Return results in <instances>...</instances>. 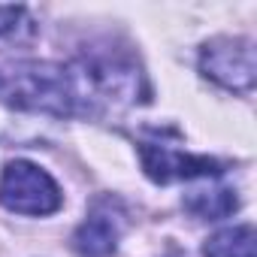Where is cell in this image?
<instances>
[{"label": "cell", "mask_w": 257, "mask_h": 257, "mask_svg": "<svg viewBox=\"0 0 257 257\" xmlns=\"http://www.w3.org/2000/svg\"><path fill=\"white\" fill-rule=\"evenodd\" d=\"M236 206H239V200L227 188H200V191H191L185 197V209L197 218H206V221L227 218L230 212H236Z\"/></svg>", "instance_id": "52a82bcc"}, {"label": "cell", "mask_w": 257, "mask_h": 257, "mask_svg": "<svg viewBox=\"0 0 257 257\" xmlns=\"http://www.w3.org/2000/svg\"><path fill=\"white\" fill-rule=\"evenodd\" d=\"M254 227L251 224H239V227H227L218 230L215 236L206 239L203 254L206 257H254Z\"/></svg>", "instance_id": "8992f818"}, {"label": "cell", "mask_w": 257, "mask_h": 257, "mask_svg": "<svg viewBox=\"0 0 257 257\" xmlns=\"http://www.w3.org/2000/svg\"><path fill=\"white\" fill-rule=\"evenodd\" d=\"M0 203L16 215H52L61 209L64 197L43 167L31 161H13L0 176Z\"/></svg>", "instance_id": "7a4b0ae2"}, {"label": "cell", "mask_w": 257, "mask_h": 257, "mask_svg": "<svg viewBox=\"0 0 257 257\" xmlns=\"http://www.w3.org/2000/svg\"><path fill=\"white\" fill-rule=\"evenodd\" d=\"M73 248L79 257H109L118 248V224L109 215H91L73 233Z\"/></svg>", "instance_id": "5b68a950"}, {"label": "cell", "mask_w": 257, "mask_h": 257, "mask_svg": "<svg viewBox=\"0 0 257 257\" xmlns=\"http://www.w3.org/2000/svg\"><path fill=\"white\" fill-rule=\"evenodd\" d=\"M140 158H143V170L152 182L170 185V182H194V179H209L221 173V164L203 155H188L176 146L167 143H140Z\"/></svg>", "instance_id": "277c9868"}, {"label": "cell", "mask_w": 257, "mask_h": 257, "mask_svg": "<svg viewBox=\"0 0 257 257\" xmlns=\"http://www.w3.org/2000/svg\"><path fill=\"white\" fill-rule=\"evenodd\" d=\"M7 100L13 106L49 115H73L79 103L70 70L52 64H31L13 73L7 85Z\"/></svg>", "instance_id": "6da1fadb"}, {"label": "cell", "mask_w": 257, "mask_h": 257, "mask_svg": "<svg viewBox=\"0 0 257 257\" xmlns=\"http://www.w3.org/2000/svg\"><path fill=\"white\" fill-rule=\"evenodd\" d=\"M22 7H7V4H0V37L4 34H10L13 28H16V22L22 19Z\"/></svg>", "instance_id": "ba28073f"}, {"label": "cell", "mask_w": 257, "mask_h": 257, "mask_svg": "<svg viewBox=\"0 0 257 257\" xmlns=\"http://www.w3.org/2000/svg\"><path fill=\"white\" fill-rule=\"evenodd\" d=\"M200 70L206 79L218 82L227 91H248L257 76L254 46L239 37H218L203 46Z\"/></svg>", "instance_id": "3957f363"}]
</instances>
